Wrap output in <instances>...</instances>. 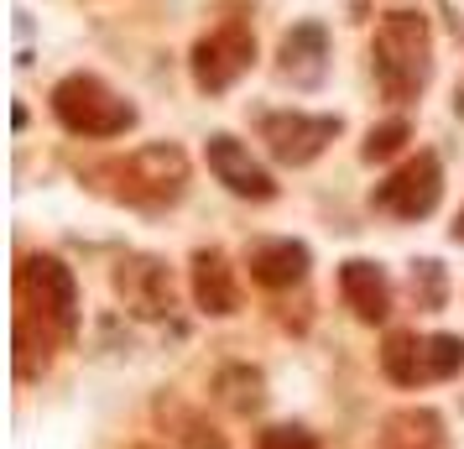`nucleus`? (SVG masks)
Wrapping results in <instances>:
<instances>
[{
	"label": "nucleus",
	"mask_w": 464,
	"mask_h": 449,
	"mask_svg": "<svg viewBox=\"0 0 464 449\" xmlns=\"http://www.w3.org/2000/svg\"><path fill=\"white\" fill-rule=\"evenodd\" d=\"M130 449H151V444H130Z\"/></svg>",
	"instance_id": "nucleus-24"
},
{
	"label": "nucleus",
	"mask_w": 464,
	"mask_h": 449,
	"mask_svg": "<svg viewBox=\"0 0 464 449\" xmlns=\"http://www.w3.org/2000/svg\"><path fill=\"white\" fill-rule=\"evenodd\" d=\"M193 303L214 314V319H230L240 308V288H235V267L219 246H204L193 251Z\"/></svg>",
	"instance_id": "nucleus-10"
},
{
	"label": "nucleus",
	"mask_w": 464,
	"mask_h": 449,
	"mask_svg": "<svg viewBox=\"0 0 464 449\" xmlns=\"http://www.w3.org/2000/svg\"><path fill=\"white\" fill-rule=\"evenodd\" d=\"M412 298H418V308H443V267L439 261H412Z\"/></svg>",
	"instance_id": "nucleus-21"
},
{
	"label": "nucleus",
	"mask_w": 464,
	"mask_h": 449,
	"mask_svg": "<svg viewBox=\"0 0 464 449\" xmlns=\"http://www.w3.org/2000/svg\"><path fill=\"white\" fill-rule=\"evenodd\" d=\"M339 293L355 308L360 324H381L392 314V282H386V272H381L376 261H360V257L344 261L339 267Z\"/></svg>",
	"instance_id": "nucleus-12"
},
{
	"label": "nucleus",
	"mask_w": 464,
	"mask_h": 449,
	"mask_svg": "<svg viewBox=\"0 0 464 449\" xmlns=\"http://www.w3.org/2000/svg\"><path fill=\"white\" fill-rule=\"evenodd\" d=\"M89 178L100 193L121 199L130 210H168L188 189V157L172 142H151V147H136L126 157H110L100 168H89Z\"/></svg>",
	"instance_id": "nucleus-1"
},
{
	"label": "nucleus",
	"mask_w": 464,
	"mask_h": 449,
	"mask_svg": "<svg viewBox=\"0 0 464 449\" xmlns=\"http://www.w3.org/2000/svg\"><path fill=\"white\" fill-rule=\"evenodd\" d=\"M193 84L204 89V94H225V89L256 63V32L246 22H225L214 26L209 37H198L193 43Z\"/></svg>",
	"instance_id": "nucleus-5"
},
{
	"label": "nucleus",
	"mask_w": 464,
	"mask_h": 449,
	"mask_svg": "<svg viewBox=\"0 0 464 449\" xmlns=\"http://www.w3.org/2000/svg\"><path fill=\"white\" fill-rule=\"evenodd\" d=\"M246 267L261 288H293L308 272V246L303 240H256L246 251Z\"/></svg>",
	"instance_id": "nucleus-13"
},
{
	"label": "nucleus",
	"mask_w": 464,
	"mask_h": 449,
	"mask_svg": "<svg viewBox=\"0 0 464 449\" xmlns=\"http://www.w3.org/2000/svg\"><path fill=\"white\" fill-rule=\"evenodd\" d=\"M454 240L464 246V210H459V220H454Z\"/></svg>",
	"instance_id": "nucleus-23"
},
{
	"label": "nucleus",
	"mask_w": 464,
	"mask_h": 449,
	"mask_svg": "<svg viewBox=\"0 0 464 449\" xmlns=\"http://www.w3.org/2000/svg\"><path fill=\"white\" fill-rule=\"evenodd\" d=\"M115 293L136 319H168L172 314V272L157 257H121Z\"/></svg>",
	"instance_id": "nucleus-8"
},
{
	"label": "nucleus",
	"mask_w": 464,
	"mask_h": 449,
	"mask_svg": "<svg viewBox=\"0 0 464 449\" xmlns=\"http://www.w3.org/2000/svg\"><path fill=\"white\" fill-rule=\"evenodd\" d=\"M407 136H412V126H407V121H381V126L365 131V147H360V157H365V162H386V157H397V151L407 147Z\"/></svg>",
	"instance_id": "nucleus-20"
},
{
	"label": "nucleus",
	"mask_w": 464,
	"mask_h": 449,
	"mask_svg": "<svg viewBox=\"0 0 464 449\" xmlns=\"http://www.w3.org/2000/svg\"><path fill=\"white\" fill-rule=\"evenodd\" d=\"M204 157H209V172H214V178H219L230 193H240V199H256V204H261V199H272V193H276L272 172L256 162L246 142H235V136H209Z\"/></svg>",
	"instance_id": "nucleus-9"
},
{
	"label": "nucleus",
	"mask_w": 464,
	"mask_h": 449,
	"mask_svg": "<svg viewBox=\"0 0 464 449\" xmlns=\"http://www.w3.org/2000/svg\"><path fill=\"white\" fill-rule=\"evenodd\" d=\"M381 449H449L443 418L433 407H397L381 424Z\"/></svg>",
	"instance_id": "nucleus-14"
},
{
	"label": "nucleus",
	"mask_w": 464,
	"mask_h": 449,
	"mask_svg": "<svg viewBox=\"0 0 464 449\" xmlns=\"http://www.w3.org/2000/svg\"><path fill=\"white\" fill-rule=\"evenodd\" d=\"M256 449H318V439L297 424H272V428H261Z\"/></svg>",
	"instance_id": "nucleus-22"
},
{
	"label": "nucleus",
	"mask_w": 464,
	"mask_h": 449,
	"mask_svg": "<svg viewBox=\"0 0 464 449\" xmlns=\"http://www.w3.org/2000/svg\"><path fill=\"white\" fill-rule=\"evenodd\" d=\"M16 308L43 319L63 345L79 335V288H73V272L58 257H43V251L22 257V267H16Z\"/></svg>",
	"instance_id": "nucleus-4"
},
{
	"label": "nucleus",
	"mask_w": 464,
	"mask_h": 449,
	"mask_svg": "<svg viewBox=\"0 0 464 449\" xmlns=\"http://www.w3.org/2000/svg\"><path fill=\"white\" fill-rule=\"evenodd\" d=\"M439 193H443V168L433 151H418V157H407L376 193H371V204L381 214H392V220H422V214L439 210Z\"/></svg>",
	"instance_id": "nucleus-6"
},
{
	"label": "nucleus",
	"mask_w": 464,
	"mask_h": 449,
	"mask_svg": "<svg viewBox=\"0 0 464 449\" xmlns=\"http://www.w3.org/2000/svg\"><path fill=\"white\" fill-rule=\"evenodd\" d=\"M276 68H282V79H293L297 89L324 84V73H329V37H324V26H318V22L293 26V32L282 37Z\"/></svg>",
	"instance_id": "nucleus-11"
},
{
	"label": "nucleus",
	"mask_w": 464,
	"mask_h": 449,
	"mask_svg": "<svg viewBox=\"0 0 464 449\" xmlns=\"http://www.w3.org/2000/svg\"><path fill=\"white\" fill-rule=\"evenodd\" d=\"M53 115L63 121V131L73 136H94V142H105V136H126L136 126V105L121 100L105 79H94V73H68L53 84Z\"/></svg>",
	"instance_id": "nucleus-3"
},
{
	"label": "nucleus",
	"mask_w": 464,
	"mask_h": 449,
	"mask_svg": "<svg viewBox=\"0 0 464 449\" xmlns=\"http://www.w3.org/2000/svg\"><path fill=\"white\" fill-rule=\"evenodd\" d=\"M371 63H376V84L386 100H418L428 73H433V32H428V16L418 11H392L386 22L376 26V43H371Z\"/></svg>",
	"instance_id": "nucleus-2"
},
{
	"label": "nucleus",
	"mask_w": 464,
	"mask_h": 449,
	"mask_svg": "<svg viewBox=\"0 0 464 449\" xmlns=\"http://www.w3.org/2000/svg\"><path fill=\"white\" fill-rule=\"evenodd\" d=\"M381 371L397 386H422L428 382V340H418L412 329H392L381 345Z\"/></svg>",
	"instance_id": "nucleus-15"
},
{
	"label": "nucleus",
	"mask_w": 464,
	"mask_h": 449,
	"mask_svg": "<svg viewBox=\"0 0 464 449\" xmlns=\"http://www.w3.org/2000/svg\"><path fill=\"white\" fill-rule=\"evenodd\" d=\"M464 366V340L459 335H428V382H449Z\"/></svg>",
	"instance_id": "nucleus-19"
},
{
	"label": "nucleus",
	"mask_w": 464,
	"mask_h": 449,
	"mask_svg": "<svg viewBox=\"0 0 464 449\" xmlns=\"http://www.w3.org/2000/svg\"><path fill=\"white\" fill-rule=\"evenodd\" d=\"M53 345H63L43 319H32L26 308H16V376H43L47 366H53Z\"/></svg>",
	"instance_id": "nucleus-16"
},
{
	"label": "nucleus",
	"mask_w": 464,
	"mask_h": 449,
	"mask_svg": "<svg viewBox=\"0 0 464 449\" xmlns=\"http://www.w3.org/2000/svg\"><path fill=\"white\" fill-rule=\"evenodd\" d=\"M214 392H219V403L230 407V413H256L261 407V371H251V366H225L214 376Z\"/></svg>",
	"instance_id": "nucleus-18"
},
{
	"label": "nucleus",
	"mask_w": 464,
	"mask_h": 449,
	"mask_svg": "<svg viewBox=\"0 0 464 449\" xmlns=\"http://www.w3.org/2000/svg\"><path fill=\"white\" fill-rule=\"evenodd\" d=\"M339 136V115H308V110H276L261 115V142L276 162L287 168H308L318 151Z\"/></svg>",
	"instance_id": "nucleus-7"
},
{
	"label": "nucleus",
	"mask_w": 464,
	"mask_h": 449,
	"mask_svg": "<svg viewBox=\"0 0 464 449\" xmlns=\"http://www.w3.org/2000/svg\"><path fill=\"white\" fill-rule=\"evenodd\" d=\"M162 418H168V428H172V439L183 449H225V434L204 418V413H193V407H157Z\"/></svg>",
	"instance_id": "nucleus-17"
}]
</instances>
